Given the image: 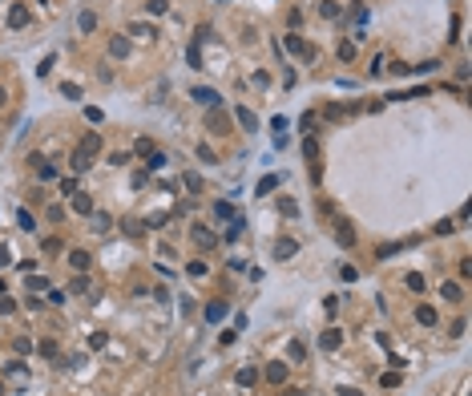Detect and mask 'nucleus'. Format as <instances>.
Masks as SVG:
<instances>
[{"label":"nucleus","instance_id":"f257e3e1","mask_svg":"<svg viewBox=\"0 0 472 396\" xmlns=\"http://www.w3.org/2000/svg\"><path fill=\"white\" fill-rule=\"evenodd\" d=\"M190 97H194V101H202V105H222V97H218L214 89H206V85H198V89H190Z\"/></svg>","mask_w":472,"mask_h":396},{"label":"nucleus","instance_id":"f03ea898","mask_svg":"<svg viewBox=\"0 0 472 396\" xmlns=\"http://www.w3.org/2000/svg\"><path fill=\"white\" fill-rule=\"evenodd\" d=\"M89 162H93V154H89L85 146H77V150H73V174H85Z\"/></svg>","mask_w":472,"mask_h":396},{"label":"nucleus","instance_id":"7ed1b4c3","mask_svg":"<svg viewBox=\"0 0 472 396\" xmlns=\"http://www.w3.org/2000/svg\"><path fill=\"white\" fill-rule=\"evenodd\" d=\"M339 344H343V332H339V328H327V332L319 336V348H327V352H335Z\"/></svg>","mask_w":472,"mask_h":396},{"label":"nucleus","instance_id":"20e7f679","mask_svg":"<svg viewBox=\"0 0 472 396\" xmlns=\"http://www.w3.org/2000/svg\"><path fill=\"white\" fill-rule=\"evenodd\" d=\"M295 251H299V243H295V239H279V243H274V259H291Z\"/></svg>","mask_w":472,"mask_h":396},{"label":"nucleus","instance_id":"39448f33","mask_svg":"<svg viewBox=\"0 0 472 396\" xmlns=\"http://www.w3.org/2000/svg\"><path fill=\"white\" fill-rule=\"evenodd\" d=\"M234 117H238V125H242V129H251V134L259 129V117H255L251 110H242V105H238V110H234Z\"/></svg>","mask_w":472,"mask_h":396},{"label":"nucleus","instance_id":"423d86ee","mask_svg":"<svg viewBox=\"0 0 472 396\" xmlns=\"http://www.w3.org/2000/svg\"><path fill=\"white\" fill-rule=\"evenodd\" d=\"M8 24H12V29H24V24H29V12H24V4H12V12H8Z\"/></svg>","mask_w":472,"mask_h":396},{"label":"nucleus","instance_id":"0eeeda50","mask_svg":"<svg viewBox=\"0 0 472 396\" xmlns=\"http://www.w3.org/2000/svg\"><path fill=\"white\" fill-rule=\"evenodd\" d=\"M270 190H279V174H266V178H262L259 186H255V194H259V198H266Z\"/></svg>","mask_w":472,"mask_h":396},{"label":"nucleus","instance_id":"6e6552de","mask_svg":"<svg viewBox=\"0 0 472 396\" xmlns=\"http://www.w3.org/2000/svg\"><path fill=\"white\" fill-rule=\"evenodd\" d=\"M440 295H444V299H452V303H460V299H464V287H460V283H444V287H440Z\"/></svg>","mask_w":472,"mask_h":396},{"label":"nucleus","instance_id":"1a4fd4ad","mask_svg":"<svg viewBox=\"0 0 472 396\" xmlns=\"http://www.w3.org/2000/svg\"><path fill=\"white\" fill-rule=\"evenodd\" d=\"M283 45H287L291 53H299V57H311V49H307V41H299V37H283Z\"/></svg>","mask_w":472,"mask_h":396},{"label":"nucleus","instance_id":"9d476101","mask_svg":"<svg viewBox=\"0 0 472 396\" xmlns=\"http://www.w3.org/2000/svg\"><path fill=\"white\" fill-rule=\"evenodd\" d=\"M226 311H230V307H226V303L218 299V303H210V307H206V320H210V324H218V320H222Z\"/></svg>","mask_w":472,"mask_h":396},{"label":"nucleus","instance_id":"9b49d317","mask_svg":"<svg viewBox=\"0 0 472 396\" xmlns=\"http://www.w3.org/2000/svg\"><path fill=\"white\" fill-rule=\"evenodd\" d=\"M202 41H194L190 49H186V61H190V69H202V49H198Z\"/></svg>","mask_w":472,"mask_h":396},{"label":"nucleus","instance_id":"f8f14e48","mask_svg":"<svg viewBox=\"0 0 472 396\" xmlns=\"http://www.w3.org/2000/svg\"><path fill=\"white\" fill-rule=\"evenodd\" d=\"M73 210H77V215H93V198H89V194H77Z\"/></svg>","mask_w":472,"mask_h":396},{"label":"nucleus","instance_id":"ddd939ff","mask_svg":"<svg viewBox=\"0 0 472 396\" xmlns=\"http://www.w3.org/2000/svg\"><path fill=\"white\" fill-rule=\"evenodd\" d=\"M287 356H291V360H303V356H307V344H303V339H291V344H287Z\"/></svg>","mask_w":472,"mask_h":396},{"label":"nucleus","instance_id":"4468645a","mask_svg":"<svg viewBox=\"0 0 472 396\" xmlns=\"http://www.w3.org/2000/svg\"><path fill=\"white\" fill-rule=\"evenodd\" d=\"M416 320L424 324V328H432V324H436V311H432V307L424 303V307H416Z\"/></svg>","mask_w":472,"mask_h":396},{"label":"nucleus","instance_id":"2eb2a0df","mask_svg":"<svg viewBox=\"0 0 472 396\" xmlns=\"http://www.w3.org/2000/svg\"><path fill=\"white\" fill-rule=\"evenodd\" d=\"M194 239H198V247H214V243H218V239L210 234L206 226H194Z\"/></svg>","mask_w":472,"mask_h":396},{"label":"nucleus","instance_id":"dca6fc26","mask_svg":"<svg viewBox=\"0 0 472 396\" xmlns=\"http://www.w3.org/2000/svg\"><path fill=\"white\" fill-rule=\"evenodd\" d=\"M69 263H73V271H85V267H89V255H85V251H73Z\"/></svg>","mask_w":472,"mask_h":396},{"label":"nucleus","instance_id":"f3484780","mask_svg":"<svg viewBox=\"0 0 472 396\" xmlns=\"http://www.w3.org/2000/svg\"><path fill=\"white\" fill-rule=\"evenodd\" d=\"M283 376H287L283 364H270V368H266V380H270V384H283Z\"/></svg>","mask_w":472,"mask_h":396},{"label":"nucleus","instance_id":"a211bd4d","mask_svg":"<svg viewBox=\"0 0 472 396\" xmlns=\"http://www.w3.org/2000/svg\"><path fill=\"white\" fill-rule=\"evenodd\" d=\"M165 8H170V0H146V12H150V16H161Z\"/></svg>","mask_w":472,"mask_h":396},{"label":"nucleus","instance_id":"6ab92c4d","mask_svg":"<svg viewBox=\"0 0 472 396\" xmlns=\"http://www.w3.org/2000/svg\"><path fill=\"white\" fill-rule=\"evenodd\" d=\"M279 210H283V215H287V219H299V206H295V202H291V198H279Z\"/></svg>","mask_w":472,"mask_h":396},{"label":"nucleus","instance_id":"aec40b11","mask_svg":"<svg viewBox=\"0 0 472 396\" xmlns=\"http://www.w3.org/2000/svg\"><path fill=\"white\" fill-rule=\"evenodd\" d=\"M214 219H234V206L230 202H214Z\"/></svg>","mask_w":472,"mask_h":396},{"label":"nucleus","instance_id":"412c9836","mask_svg":"<svg viewBox=\"0 0 472 396\" xmlns=\"http://www.w3.org/2000/svg\"><path fill=\"white\" fill-rule=\"evenodd\" d=\"M335 239H339L343 247H351V243H355V234H351V226H347V223H339V234H335Z\"/></svg>","mask_w":472,"mask_h":396},{"label":"nucleus","instance_id":"4be33fe9","mask_svg":"<svg viewBox=\"0 0 472 396\" xmlns=\"http://www.w3.org/2000/svg\"><path fill=\"white\" fill-rule=\"evenodd\" d=\"M37 352H41L45 360H57V344H52V339H41V348H37Z\"/></svg>","mask_w":472,"mask_h":396},{"label":"nucleus","instance_id":"5701e85b","mask_svg":"<svg viewBox=\"0 0 472 396\" xmlns=\"http://www.w3.org/2000/svg\"><path fill=\"white\" fill-rule=\"evenodd\" d=\"M242 230H246V223H242V219H234V223H230V230H226V239H230V243H234V239H238V234H242Z\"/></svg>","mask_w":472,"mask_h":396},{"label":"nucleus","instance_id":"b1692460","mask_svg":"<svg viewBox=\"0 0 472 396\" xmlns=\"http://www.w3.org/2000/svg\"><path fill=\"white\" fill-rule=\"evenodd\" d=\"M129 37H150V24H146V20H137V24H129Z\"/></svg>","mask_w":472,"mask_h":396},{"label":"nucleus","instance_id":"393cba45","mask_svg":"<svg viewBox=\"0 0 472 396\" xmlns=\"http://www.w3.org/2000/svg\"><path fill=\"white\" fill-rule=\"evenodd\" d=\"M109 49H113V57H125V53H129V41H121V37H117Z\"/></svg>","mask_w":472,"mask_h":396},{"label":"nucleus","instance_id":"a878e982","mask_svg":"<svg viewBox=\"0 0 472 396\" xmlns=\"http://www.w3.org/2000/svg\"><path fill=\"white\" fill-rule=\"evenodd\" d=\"M85 291H89V279H85V275H77V279H73V295H85Z\"/></svg>","mask_w":472,"mask_h":396},{"label":"nucleus","instance_id":"bb28decb","mask_svg":"<svg viewBox=\"0 0 472 396\" xmlns=\"http://www.w3.org/2000/svg\"><path fill=\"white\" fill-rule=\"evenodd\" d=\"M24 287H33V291H45V287H49V283L41 279V275H29V279H24Z\"/></svg>","mask_w":472,"mask_h":396},{"label":"nucleus","instance_id":"cd10ccee","mask_svg":"<svg viewBox=\"0 0 472 396\" xmlns=\"http://www.w3.org/2000/svg\"><path fill=\"white\" fill-rule=\"evenodd\" d=\"M146 166H150V170H157V166H165V154H161V150H154V154H150V162H146Z\"/></svg>","mask_w":472,"mask_h":396},{"label":"nucleus","instance_id":"c85d7f7f","mask_svg":"<svg viewBox=\"0 0 472 396\" xmlns=\"http://www.w3.org/2000/svg\"><path fill=\"white\" fill-rule=\"evenodd\" d=\"M61 93H65V97H73V101H77V97H81V89H77V85H73V81H65V85H61Z\"/></svg>","mask_w":472,"mask_h":396},{"label":"nucleus","instance_id":"c756f323","mask_svg":"<svg viewBox=\"0 0 472 396\" xmlns=\"http://www.w3.org/2000/svg\"><path fill=\"white\" fill-rule=\"evenodd\" d=\"M12 311H16V303H12L8 295H0V315H12Z\"/></svg>","mask_w":472,"mask_h":396},{"label":"nucleus","instance_id":"7c9ffc66","mask_svg":"<svg viewBox=\"0 0 472 396\" xmlns=\"http://www.w3.org/2000/svg\"><path fill=\"white\" fill-rule=\"evenodd\" d=\"M16 219H20V226H24V230H33V226H37V219H33V215H29V210H20V215H16Z\"/></svg>","mask_w":472,"mask_h":396},{"label":"nucleus","instance_id":"2f4dec72","mask_svg":"<svg viewBox=\"0 0 472 396\" xmlns=\"http://www.w3.org/2000/svg\"><path fill=\"white\" fill-rule=\"evenodd\" d=\"M319 12H323V16H339V8H335L331 0H323V4H319Z\"/></svg>","mask_w":472,"mask_h":396},{"label":"nucleus","instance_id":"473e14b6","mask_svg":"<svg viewBox=\"0 0 472 396\" xmlns=\"http://www.w3.org/2000/svg\"><path fill=\"white\" fill-rule=\"evenodd\" d=\"M93 24H97V16H93V12H81V29H85V33H89V29H93Z\"/></svg>","mask_w":472,"mask_h":396},{"label":"nucleus","instance_id":"72a5a7b5","mask_svg":"<svg viewBox=\"0 0 472 396\" xmlns=\"http://www.w3.org/2000/svg\"><path fill=\"white\" fill-rule=\"evenodd\" d=\"M109 162H113V166H129V154H125V150H121V154H109Z\"/></svg>","mask_w":472,"mask_h":396},{"label":"nucleus","instance_id":"f704fd0d","mask_svg":"<svg viewBox=\"0 0 472 396\" xmlns=\"http://www.w3.org/2000/svg\"><path fill=\"white\" fill-rule=\"evenodd\" d=\"M186 186H190V190L198 194V190H202V178H198V174H186Z\"/></svg>","mask_w":472,"mask_h":396},{"label":"nucleus","instance_id":"c9c22d12","mask_svg":"<svg viewBox=\"0 0 472 396\" xmlns=\"http://www.w3.org/2000/svg\"><path fill=\"white\" fill-rule=\"evenodd\" d=\"M238 384H255V368H242L238 372Z\"/></svg>","mask_w":472,"mask_h":396},{"label":"nucleus","instance_id":"e433bc0d","mask_svg":"<svg viewBox=\"0 0 472 396\" xmlns=\"http://www.w3.org/2000/svg\"><path fill=\"white\" fill-rule=\"evenodd\" d=\"M339 396H364V392H355V388H339Z\"/></svg>","mask_w":472,"mask_h":396},{"label":"nucleus","instance_id":"4c0bfd02","mask_svg":"<svg viewBox=\"0 0 472 396\" xmlns=\"http://www.w3.org/2000/svg\"><path fill=\"white\" fill-rule=\"evenodd\" d=\"M4 101H8V93H4V89H0V110H4Z\"/></svg>","mask_w":472,"mask_h":396},{"label":"nucleus","instance_id":"58836bf2","mask_svg":"<svg viewBox=\"0 0 472 396\" xmlns=\"http://www.w3.org/2000/svg\"><path fill=\"white\" fill-rule=\"evenodd\" d=\"M0 392H4V384H0Z\"/></svg>","mask_w":472,"mask_h":396}]
</instances>
